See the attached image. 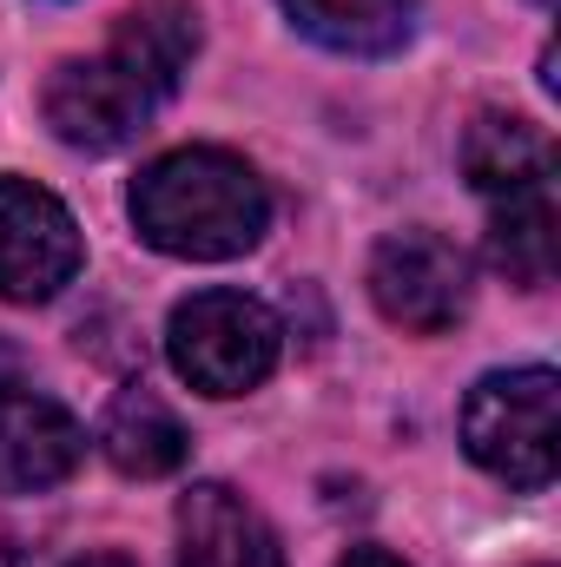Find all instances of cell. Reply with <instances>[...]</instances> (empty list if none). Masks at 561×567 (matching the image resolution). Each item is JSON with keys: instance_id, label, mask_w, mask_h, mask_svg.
<instances>
[{"instance_id": "cell-14", "label": "cell", "mask_w": 561, "mask_h": 567, "mask_svg": "<svg viewBox=\"0 0 561 567\" xmlns=\"http://www.w3.org/2000/svg\"><path fill=\"white\" fill-rule=\"evenodd\" d=\"M73 567H133V561H120V555H86V561H73Z\"/></svg>"}, {"instance_id": "cell-12", "label": "cell", "mask_w": 561, "mask_h": 567, "mask_svg": "<svg viewBox=\"0 0 561 567\" xmlns=\"http://www.w3.org/2000/svg\"><path fill=\"white\" fill-rule=\"evenodd\" d=\"M489 258L522 290L555 284V185H529V192H509L496 205V218H489Z\"/></svg>"}, {"instance_id": "cell-3", "label": "cell", "mask_w": 561, "mask_h": 567, "mask_svg": "<svg viewBox=\"0 0 561 567\" xmlns=\"http://www.w3.org/2000/svg\"><path fill=\"white\" fill-rule=\"evenodd\" d=\"M278 317L272 303L245 297V290H198L172 310L165 323V357L172 370L205 390V396H245L278 370Z\"/></svg>"}, {"instance_id": "cell-8", "label": "cell", "mask_w": 561, "mask_h": 567, "mask_svg": "<svg viewBox=\"0 0 561 567\" xmlns=\"http://www.w3.org/2000/svg\"><path fill=\"white\" fill-rule=\"evenodd\" d=\"M178 567H284V555L238 488L198 482L178 495Z\"/></svg>"}, {"instance_id": "cell-7", "label": "cell", "mask_w": 561, "mask_h": 567, "mask_svg": "<svg viewBox=\"0 0 561 567\" xmlns=\"http://www.w3.org/2000/svg\"><path fill=\"white\" fill-rule=\"evenodd\" d=\"M86 455L80 423L33 390L0 383V495H40L60 488Z\"/></svg>"}, {"instance_id": "cell-1", "label": "cell", "mask_w": 561, "mask_h": 567, "mask_svg": "<svg viewBox=\"0 0 561 567\" xmlns=\"http://www.w3.org/2000/svg\"><path fill=\"white\" fill-rule=\"evenodd\" d=\"M198 53V20L178 0H159L126 13V27L93 53V60H67L47 80V126L80 152H120L152 126V113L178 93L185 66Z\"/></svg>"}, {"instance_id": "cell-13", "label": "cell", "mask_w": 561, "mask_h": 567, "mask_svg": "<svg viewBox=\"0 0 561 567\" xmlns=\"http://www.w3.org/2000/svg\"><path fill=\"white\" fill-rule=\"evenodd\" d=\"M337 567H404V561H397V555H384V548H350Z\"/></svg>"}, {"instance_id": "cell-2", "label": "cell", "mask_w": 561, "mask_h": 567, "mask_svg": "<svg viewBox=\"0 0 561 567\" xmlns=\"http://www.w3.org/2000/svg\"><path fill=\"white\" fill-rule=\"evenodd\" d=\"M133 225L152 251L172 258H245L272 231V192L245 158L185 145L133 178Z\"/></svg>"}, {"instance_id": "cell-10", "label": "cell", "mask_w": 561, "mask_h": 567, "mask_svg": "<svg viewBox=\"0 0 561 567\" xmlns=\"http://www.w3.org/2000/svg\"><path fill=\"white\" fill-rule=\"evenodd\" d=\"M100 449H106V462L120 468V475H172L185 455H192V435L185 423L165 410V396H152L145 383L133 390H120L113 403H106V416H100Z\"/></svg>"}, {"instance_id": "cell-6", "label": "cell", "mask_w": 561, "mask_h": 567, "mask_svg": "<svg viewBox=\"0 0 561 567\" xmlns=\"http://www.w3.org/2000/svg\"><path fill=\"white\" fill-rule=\"evenodd\" d=\"M370 297L390 323L436 337L469 310V258L436 231H390L370 258Z\"/></svg>"}, {"instance_id": "cell-9", "label": "cell", "mask_w": 561, "mask_h": 567, "mask_svg": "<svg viewBox=\"0 0 561 567\" xmlns=\"http://www.w3.org/2000/svg\"><path fill=\"white\" fill-rule=\"evenodd\" d=\"M462 172L489 198H509V192H529V185H555V140L542 126L516 120V113H482L462 133Z\"/></svg>"}, {"instance_id": "cell-11", "label": "cell", "mask_w": 561, "mask_h": 567, "mask_svg": "<svg viewBox=\"0 0 561 567\" xmlns=\"http://www.w3.org/2000/svg\"><path fill=\"white\" fill-rule=\"evenodd\" d=\"M284 13L330 53H397L410 40L417 0H278Z\"/></svg>"}, {"instance_id": "cell-15", "label": "cell", "mask_w": 561, "mask_h": 567, "mask_svg": "<svg viewBox=\"0 0 561 567\" xmlns=\"http://www.w3.org/2000/svg\"><path fill=\"white\" fill-rule=\"evenodd\" d=\"M536 7H555V0H536Z\"/></svg>"}, {"instance_id": "cell-4", "label": "cell", "mask_w": 561, "mask_h": 567, "mask_svg": "<svg viewBox=\"0 0 561 567\" xmlns=\"http://www.w3.org/2000/svg\"><path fill=\"white\" fill-rule=\"evenodd\" d=\"M555 435H561V383L542 363L536 370H496L462 403V449L516 488H549L555 482Z\"/></svg>"}, {"instance_id": "cell-5", "label": "cell", "mask_w": 561, "mask_h": 567, "mask_svg": "<svg viewBox=\"0 0 561 567\" xmlns=\"http://www.w3.org/2000/svg\"><path fill=\"white\" fill-rule=\"evenodd\" d=\"M80 271V225L73 212L27 178H0V297L47 303Z\"/></svg>"}]
</instances>
